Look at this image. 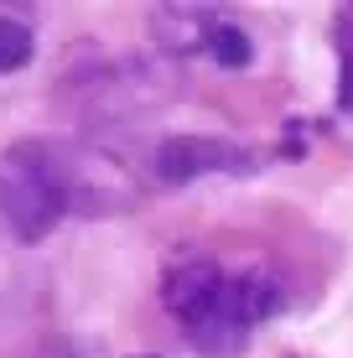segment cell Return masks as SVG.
Listing matches in <instances>:
<instances>
[{"instance_id": "1", "label": "cell", "mask_w": 353, "mask_h": 358, "mask_svg": "<svg viewBox=\"0 0 353 358\" xmlns=\"http://www.w3.org/2000/svg\"><path fill=\"white\" fill-rule=\"evenodd\" d=\"M161 301L187 327V338L229 353L234 343H245V332L286 306V280L275 265L224 270L218 260H177L161 275Z\"/></svg>"}, {"instance_id": "2", "label": "cell", "mask_w": 353, "mask_h": 358, "mask_svg": "<svg viewBox=\"0 0 353 358\" xmlns=\"http://www.w3.org/2000/svg\"><path fill=\"white\" fill-rule=\"evenodd\" d=\"M78 208V166L47 141H16L0 151V224L21 244H42Z\"/></svg>"}, {"instance_id": "3", "label": "cell", "mask_w": 353, "mask_h": 358, "mask_svg": "<svg viewBox=\"0 0 353 358\" xmlns=\"http://www.w3.org/2000/svg\"><path fill=\"white\" fill-rule=\"evenodd\" d=\"M203 171H254V156L239 141L224 135H172V141L156 145V177L182 187V182L203 177Z\"/></svg>"}, {"instance_id": "4", "label": "cell", "mask_w": 353, "mask_h": 358, "mask_svg": "<svg viewBox=\"0 0 353 358\" xmlns=\"http://www.w3.org/2000/svg\"><path fill=\"white\" fill-rule=\"evenodd\" d=\"M229 16H218L208 6H156L151 10V36L166 57H208L213 31Z\"/></svg>"}, {"instance_id": "5", "label": "cell", "mask_w": 353, "mask_h": 358, "mask_svg": "<svg viewBox=\"0 0 353 358\" xmlns=\"http://www.w3.org/2000/svg\"><path fill=\"white\" fill-rule=\"evenodd\" d=\"M36 57V36L27 21L16 16H0V73H21Z\"/></svg>"}, {"instance_id": "6", "label": "cell", "mask_w": 353, "mask_h": 358, "mask_svg": "<svg viewBox=\"0 0 353 358\" xmlns=\"http://www.w3.org/2000/svg\"><path fill=\"white\" fill-rule=\"evenodd\" d=\"M338 109L353 115V6L338 10Z\"/></svg>"}, {"instance_id": "7", "label": "cell", "mask_w": 353, "mask_h": 358, "mask_svg": "<svg viewBox=\"0 0 353 358\" xmlns=\"http://www.w3.org/2000/svg\"><path fill=\"white\" fill-rule=\"evenodd\" d=\"M208 57H213V63H224V68H245L254 57V42L245 36V27L224 21V27L213 31V42H208Z\"/></svg>"}, {"instance_id": "8", "label": "cell", "mask_w": 353, "mask_h": 358, "mask_svg": "<svg viewBox=\"0 0 353 358\" xmlns=\"http://www.w3.org/2000/svg\"><path fill=\"white\" fill-rule=\"evenodd\" d=\"M141 358H156V353H141Z\"/></svg>"}]
</instances>
